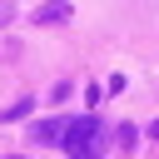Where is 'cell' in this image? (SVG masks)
Masks as SVG:
<instances>
[{
    "label": "cell",
    "mask_w": 159,
    "mask_h": 159,
    "mask_svg": "<svg viewBox=\"0 0 159 159\" xmlns=\"http://www.w3.org/2000/svg\"><path fill=\"white\" fill-rule=\"evenodd\" d=\"M35 20H40V25H55V20H70V5H65V0H55V5L35 10Z\"/></svg>",
    "instance_id": "cell-2"
},
{
    "label": "cell",
    "mask_w": 159,
    "mask_h": 159,
    "mask_svg": "<svg viewBox=\"0 0 159 159\" xmlns=\"http://www.w3.org/2000/svg\"><path fill=\"white\" fill-rule=\"evenodd\" d=\"M60 144L70 159H99V119H75L60 134Z\"/></svg>",
    "instance_id": "cell-1"
},
{
    "label": "cell",
    "mask_w": 159,
    "mask_h": 159,
    "mask_svg": "<svg viewBox=\"0 0 159 159\" xmlns=\"http://www.w3.org/2000/svg\"><path fill=\"white\" fill-rule=\"evenodd\" d=\"M10 15H15V0H0V25H10Z\"/></svg>",
    "instance_id": "cell-3"
},
{
    "label": "cell",
    "mask_w": 159,
    "mask_h": 159,
    "mask_svg": "<svg viewBox=\"0 0 159 159\" xmlns=\"http://www.w3.org/2000/svg\"><path fill=\"white\" fill-rule=\"evenodd\" d=\"M154 139H159V119H154Z\"/></svg>",
    "instance_id": "cell-4"
}]
</instances>
